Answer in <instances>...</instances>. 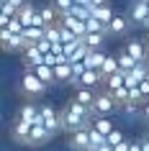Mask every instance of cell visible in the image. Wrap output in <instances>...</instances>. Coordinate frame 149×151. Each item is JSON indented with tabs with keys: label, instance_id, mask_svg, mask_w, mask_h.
Masks as SVG:
<instances>
[{
	"label": "cell",
	"instance_id": "603a6c76",
	"mask_svg": "<svg viewBox=\"0 0 149 151\" xmlns=\"http://www.w3.org/2000/svg\"><path fill=\"white\" fill-rule=\"evenodd\" d=\"M33 72H36V74H39V80H41V82H47V85L57 82L54 67H49V64H39V67H33Z\"/></svg>",
	"mask_w": 149,
	"mask_h": 151
},
{
	"label": "cell",
	"instance_id": "9a60e30c",
	"mask_svg": "<svg viewBox=\"0 0 149 151\" xmlns=\"http://www.w3.org/2000/svg\"><path fill=\"white\" fill-rule=\"evenodd\" d=\"M90 126H93L98 133H103V136H108L110 131H116V123L110 120V115H98V118H93Z\"/></svg>",
	"mask_w": 149,
	"mask_h": 151
},
{
	"label": "cell",
	"instance_id": "d6986e66",
	"mask_svg": "<svg viewBox=\"0 0 149 151\" xmlns=\"http://www.w3.org/2000/svg\"><path fill=\"white\" fill-rule=\"evenodd\" d=\"M23 39L28 41V46H31V44H39L41 39H47V28H44V26H28L23 31Z\"/></svg>",
	"mask_w": 149,
	"mask_h": 151
},
{
	"label": "cell",
	"instance_id": "74e56055",
	"mask_svg": "<svg viewBox=\"0 0 149 151\" xmlns=\"http://www.w3.org/2000/svg\"><path fill=\"white\" fill-rule=\"evenodd\" d=\"M95 151H113V146H110V143H103L100 149H95Z\"/></svg>",
	"mask_w": 149,
	"mask_h": 151
},
{
	"label": "cell",
	"instance_id": "4fadbf2b",
	"mask_svg": "<svg viewBox=\"0 0 149 151\" xmlns=\"http://www.w3.org/2000/svg\"><path fill=\"white\" fill-rule=\"evenodd\" d=\"M105 59H108V54L103 51V49H90V54H87L85 59V67L87 69H103V64H105Z\"/></svg>",
	"mask_w": 149,
	"mask_h": 151
},
{
	"label": "cell",
	"instance_id": "cb8c5ba5",
	"mask_svg": "<svg viewBox=\"0 0 149 151\" xmlns=\"http://www.w3.org/2000/svg\"><path fill=\"white\" fill-rule=\"evenodd\" d=\"M105 90H118V87H126V72H116V74H110V77H105Z\"/></svg>",
	"mask_w": 149,
	"mask_h": 151
},
{
	"label": "cell",
	"instance_id": "d6a6232c",
	"mask_svg": "<svg viewBox=\"0 0 149 151\" xmlns=\"http://www.w3.org/2000/svg\"><path fill=\"white\" fill-rule=\"evenodd\" d=\"M139 90H141V95H144V100H149V80L139 82Z\"/></svg>",
	"mask_w": 149,
	"mask_h": 151
},
{
	"label": "cell",
	"instance_id": "e0dca14e",
	"mask_svg": "<svg viewBox=\"0 0 149 151\" xmlns=\"http://www.w3.org/2000/svg\"><path fill=\"white\" fill-rule=\"evenodd\" d=\"M129 23H131V21H129L126 16H118V13H116V16H113V21L108 23V33H110V36H121V33H126Z\"/></svg>",
	"mask_w": 149,
	"mask_h": 151
},
{
	"label": "cell",
	"instance_id": "7c38bea8",
	"mask_svg": "<svg viewBox=\"0 0 149 151\" xmlns=\"http://www.w3.org/2000/svg\"><path fill=\"white\" fill-rule=\"evenodd\" d=\"M23 64H26V69H33V67L44 64V51H41L36 44H31V46L23 51Z\"/></svg>",
	"mask_w": 149,
	"mask_h": 151
},
{
	"label": "cell",
	"instance_id": "d4e9b609",
	"mask_svg": "<svg viewBox=\"0 0 149 151\" xmlns=\"http://www.w3.org/2000/svg\"><path fill=\"white\" fill-rule=\"evenodd\" d=\"M54 74H57V82H72V64L70 62H62L54 67Z\"/></svg>",
	"mask_w": 149,
	"mask_h": 151
},
{
	"label": "cell",
	"instance_id": "52a82bcc",
	"mask_svg": "<svg viewBox=\"0 0 149 151\" xmlns=\"http://www.w3.org/2000/svg\"><path fill=\"white\" fill-rule=\"evenodd\" d=\"M147 18H149V3H147V0H134L131 10H129V21L144 26V23H147Z\"/></svg>",
	"mask_w": 149,
	"mask_h": 151
},
{
	"label": "cell",
	"instance_id": "4dcf8cb0",
	"mask_svg": "<svg viewBox=\"0 0 149 151\" xmlns=\"http://www.w3.org/2000/svg\"><path fill=\"white\" fill-rule=\"evenodd\" d=\"M110 95H113V100L118 103V108L124 103H129V87H118V90H110Z\"/></svg>",
	"mask_w": 149,
	"mask_h": 151
},
{
	"label": "cell",
	"instance_id": "ba28073f",
	"mask_svg": "<svg viewBox=\"0 0 149 151\" xmlns=\"http://www.w3.org/2000/svg\"><path fill=\"white\" fill-rule=\"evenodd\" d=\"M70 149L72 151H90V128L70 133Z\"/></svg>",
	"mask_w": 149,
	"mask_h": 151
},
{
	"label": "cell",
	"instance_id": "2e32d148",
	"mask_svg": "<svg viewBox=\"0 0 149 151\" xmlns=\"http://www.w3.org/2000/svg\"><path fill=\"white\" fill-rule=\"evenodd\" d=\"M36 13H39V8H36V5H31V3H26L23 8H18V16H16V18L26 26V28H28V26H33V18H36Z\"/></svg>",
	"mask_w": 149,
	"mask_h": 151
},
{
	"label": "cell",
	"instance_id": "8992f818",
	"mask_svg": "<svg viewBox=\"0 0 149 151\" xmlns=\"http://www.w3.org/2000/svg\"><path fill=\"white\" fill-rule=\"evenodd\" d=\"M126 51L136 59V62H149V44L141 39H129V44H126Z\"/></svg>",
	"mask_w": 149,
	"mask_h": 151
},
{
	"label": "cell",
	"instance_id": "5b68a950",
	"mask_svg": "<svg viewBox=\"0 0 149 151\" xmlns=\"http://www.w3.org/2000/svg\"><path fill=\"white\" fill-rule=\"evenodd\" d=\"M31 128H33V123H26V120L16 118V120H13V126H10V138H13L16 143H23V146H28Z\"/></svg>",
	"mask_w": 149,
	"mask_h": 151
},
{
	"label": "cell",
	"instance_id": "277c9868",
	"mask_svg": "<svg viewBox=\"0 0 149 151\" xmlns=\"http://www.w3.org/2000/svg\"><path fill=\"white\" fill-rule=\"evenodd\" d=\"M0 46H3V51H26L28 49V41L23 36H16V33L0 28Z\"/></svg>",
	"mask_w": 149,
	"mask_h": 151
},
{
	"label": "cell",
	"instance_id": "484cf974",
	"mask_svg": "<svg viewBox=\"0 0 149 151\" xmlns=\"http://www.w3.org/2000/svg\"><path fill=\"white\" fill-rule=\"evenodd\" d=\"M116 72H121V67H118V56L108 54V59H105V64H103V69H100L103 80H105V77H110V74H116Z\"/></svg>",
	"mask_w": 149,
	"mask_h": 151
},
{
	"label": "cell",
	"instance_id": "30bf717a",
	"mask_svg": "<svg viewBox=\"0 0 149 151\" xmlns=\"http://www.w3.org/2000/svg\"><path fill=\"white\" fill-rule=\"evenodd\" d=\"M147 72H149V62H139L126 74V87H139V82L147 80Z\"/></svg>",
	"mask_w": 149,
	"mask_h": 151
},
{
	"label": "cell",
	"instance_id": "ffe728a7",
	"mask_svg": "<svg viewBox=\"0 0 149 151\" xmlns=\"http://www.w3.org/2000/svg\"><path fill=\"white\" fill-rule=\"evenodd\" d=\"M93 16L98 21H103V23H110L113 16H116V10L110 8V3H105V5H93Z\"/></svg>",
	"mask_w": 149,
	"mask_h": 151
},
{
	"label": "cell",
	"instance_id": "9c48e42d",
	"mask_svg": "<svg viewBox=\"0 0 149 151\" xmlns=\"http://www.w3.org/2000/svg\"><path fill=\"white\" fill-rule=\"evenodd\" d=\"M52 136H57V133H52L44 123H33L31 136H28V146H41V143H47Z\"/></svg>",
	"mask_w": 149,
	"mask_h": 151
},
{
	"label": "cell",
	"instance_id": "1f68e13d",
	"mask_svg": "<svg viewBox=\"0 0 149 151\" xmlns=\"http://www.w3.org/2000/svg\"><path fill=\"white\" fill-rule=\"evenodd\" d=\"M124 141H126L124 131H118V128H116V131H110V133H108V143H110V146H118V143H124Z\"/></svg>",
	"mask_w": 149,
	"mask_h": 151
},
{
	"label": "cell",
	"instance_id": "ee69618b",
	"mask_svg": "<svg viewBox=\"0 0 149 151\" xmlns=\"http://www.w3.org/2000/svg\"><path fill=\"white\" fill-rule=\"evenodd\" d=\"M147 141H149V133H147Z\"/></svg>",
	"mask_w": 149,
	"mask_h": 151
},
{
	"label": "cell",
	"instance_id": "d590c367",
	"mask_svg": "<svg viewBox=\"0 0 149 151\" xmlns=\"http://www.w3.org/2000/svg\"><path fill=\"white\" fill-rule=\"evenodd\" d=\"M129 151H144V146H141V141H131V146H129Z\"/></svg>",
	"mask_w": 149,
	"mask_h": 151
},
{
	"label": "cell",
	"instance_id": "83f0119b",
	"mask_svg": "<svg viewBox=\"0 0 149 151\" xmlns=\"http://www.w3.org/2000/svg\"><path fill=\"white\" fill-rule=\"evenodd\" d=\"M103 143H108V136H103V133H98L93 126H90V151H95V149H100Z\"/></svg>",
	"mask_w": 149,
	"mask_h": 151
},
{
	"label": "cell",
	"instance_id": "3957f363",
	"mask_svg": "<svg viewBox=\"0 0 149 151\" xmlns=\"http://www.w3.org/2000/svg\"><path fill=\"white\" fill-rule=\"evenodd\" d=\"M21 90H23L26 95H41V92L47 90V82H41L39 74L33 69H26L23 77H21Z\"/></svg>",
	"mask_w": 149,
	"mask_h": 151
},
{
	"label": "cell",
	"instance_id": "f546056e",
	"mask_svg": "<svg viewBox=\"0 0 149 151\" xmlns=\"http://www.w3.org/2000/svg\"><path fill=\"white\" fill-rule=\"evenodd\" d=\"M52 5L59 10V16H70L75 8V0H52Z\"/></svg>",
	"mask_w": 149,
	"mask_h": 151
},
{
	"label": "cell",
	"instance_id": "7402d4cb",
	"mask_svg": "<svg viewBox=\"0 0 149 151\" xmlns=\"http://www.w3.org/2000/svg\"><path fill=\"white\" fill-rule=\"evenodd\" d=\"M95 97H98V95L93 92V87H77V92H75V100L82 103V105H87V108H93Z\"/></svg>",
	"mask_w": 149,
	"mask_h": 151
},
{
	"label": "cell",
	"instance_id": "f1b7e54d",
	"mask_svg": "<svg viewBox=\"0 0 149 151\" xmlns=\"http://www.w3.org/2000/svg\"><path fill=\"white\" fill-rule=\"evenodd\" d=\"M121 113H124L126 118H136V115H141V103H124L121 105Z\"/></svg>",
	"mask_w": 149,
	"mask_h": 151
},
{
	"label": "cell",
	"instance_id": "b9f144b4",
	"mask_svg": "<svg viewBox=\"0 0 149 151\" xmlns=\"http://www.w3.org/2000/svg\"><path fill=\"white\" fill-rule=\"evenodd\" d=\"M144 41H147V44H149V28H147V36H144Z\"/></svg>",
	"mask_w": 149,
	"mask_h": 151
},
{
	"label": "cell",
	"instance_id": "7a4b0ae2",
	"mask_svg": "<svg viewBox=\"0 0 149 151\" xmlns=\"http://www.w3.org/2000/svg\"><path fill=\"white\" fill-rule=\"evenodd\" d=\"M41 123H44L52 133L64 131V126H62V113L57 110L54 105H41Z\"/></svg>",
	"mask_w": 149,
	"mask_h": 151
},
{
	"label": "cell",
	"instance_id": "ab89813d",
	"mask_svg": "<svg viewBox=\"0 0 149 151\" xmlns=\"http://www.w3.org/2000/svg\"><path fill=\"white\" fill-rule=\"evenodd\" d=\"M90 3H93V5H105L108 0H90Z\"/></svg>",
	"mask_w": 149,
	"mask_h": 151
},
{
	"label": "cell",
	"instance_id": "f35d334b",
	"mask_svg": "<svg viewBox=\"0 0 149 151\" xmlns=\"http://www.w3.org/2000/svg\"><path fill=\"white\" fill-rule=\"evenodd\" d=\"M75 5H93L90 0H75Z\"/></svg>",
	"mask_w": 149,
	"mask_h": 151
},
{
	"label": "cell",
	"instance_id": "ac0fdd59",
	"mask_svg": "<svg viewBox=\"0 0 149 151\" xmlns=\"http://www.w3.org/2000/svg\"><path fill=\"white\" fill-rule=\"evenodd\" d=\"M103 82V74L98 69H87L82 77H80V82H77V87H98Z\"/></svg>",
	"mask_w": 149,
	"mask_h": 151
},
{
	"label": "cell",
	"instance_id": "8d00e7d4",
	"mask_svg": "<svg viewBox=\"0 0 149 151\" xmlns=\"http://www.w3.org/2000/svg\"><path fill=\"white\" fill-rule=\"evenodd\" d=\"M8 3H13L16 8H23V5H26V3H28V0H8Z\"/></svg>",
	"mask_w": 149,
	"mask_h": 151
},
{
	"label": "cell",
	"instance_id": "e575fe53",
	"mask_svg": "<svg viewBox=\"0 0 149 151\" xmlns=\"http://www.w3.org/2000/svg\"><path fill=\"white\" fill-rule=\"evenodd\" d=\"M129 146H131V141H124V143H118V146H113V151H129Z\"/></svg>",
	"mask_w": 149,
	"mask_h": 151
},
{
	"label": "cell",
	"instance_id": "6da1fadb",
	"mask_svg": "<svg viewBox=\"0 0 149 151\" xmlns=\"http://www.w3.org/2000/svg\"><path fill=\"white\" fill-rule=\"evenodd\" d=\"M93 118H98V115H113V113L118 110V103L113 100V95H110L108 90L105 92H98V97H95V103H93Z\"/></svg>",
	"mask_w": 149,
	"mask_h": 151
},
{
	"label": "cell",
	"instance_id": "5bb4252c",
	"mask_svg": "<svg viewBox=\"0 0 149 151\" xmlns=\"http://www.w3.org/2000/svg\"><path fill=\"white\" fill-rule=\"evenodd\" d=\"M59 23H62L64 28L75 31L77 36H85V33H87V23H85V21H80V18H75V16H62V18H59Z\"/></svg>",
	"mask_w": 149,
	"mask_h": 151
},
{
	"label": "cell",
	"instance_id": "f6af8a7d",
	"mask_svg": "<svg viewBox=\"0 0 149 151\" xmlns=\"http://www.w3.org/2000/svg\"><path fill=\"white\" fill-rule=\"evenodd\" d=\"M147 3H149V0H147Z\"/></svg>",
	"mask_w": 149,
	"mask_h": 151
},
{
	"label": "cell",
	"instance_id": "44dd1931",
	"mask_svg": "<svg viewBox=\"0 0 149 151\" xmlns=\"http://www.w3.org/2000/svg\"><path fill=\"white\" fill-rule=\"evenodd\" d=\"M116 56H118V67H121V72H126V74H129V72H131L134 67L139 64V62H136V59H134L131 54H129V51H126V49H121V51H118Z\"/></svg>",
	"mask_w": 149,
	"mask_h": 151
},
{
	"label": "cell",
	"instance_id": "4316f807",
	"mask_svg": "<svg viewBox=\"0 0 149 151\" xmlns=\"http://www.w3.org/2000/svg\"><path fill=\"white\" fill-rule=\"evenodd\" d=\"M82 39H85V44H87L90 49H103V41H105V33H85Z\"/></svg>",
	"mask_w": 149,
	"mask_h": 151
},
{
	"label": "cell",
	"instance_id": "836d02e7",
	"mask_svg": "<svg viewBox=\"0 0 149 151\" xmlns=\"http://www.w3.org/2000/svg\"><path fill=\"white\" fill-rule=\"evenodd\" d=\"M141 118H144V120L149 123V100H147L144 105H141Z\"/></svg>",
	"mask_w": 149,
	"mask_h": 151
},
{
	"label": "cell",
	"instance_id": "8fae6325",
	"mask_svg": "<svg viewBox=\"0 0 149 151\" xmlns=\"http://www.w3.org/2000/svg\"><path fill=\"white\" fill-rule=\"evenodd\" d=\"M16 118L26 120V123H41V108H36L33 103H23L21 108H18Z\"/></svg>",
	"mask_w": 149,
	"mask_h": 151
},
{
	"label": "cell",
	"instance_id": "60d3db41",
	"mask_svg": "<svg viewBox=\"0 0 149 151\" xmlns=\"http://www.w3.org/2000/svg\"><path fill=\"white\" fill-rule=\"evenodd\" d=\"M141 146H144V151H149V141H147V138L141 141Z\"/></svg>",
	"mask_w": 149,
	"mask_h": 151
},
{
	"label": "cell",
	"instance_id": "7bdbcfd3",
	"mask_svg": "<svg viewBox=\"0 0 149 151\" xmlns=\"http://www.w3.org/2000/svg\"><path fill=\"white\" fill-rule=\"evenodd\" d=\"M147 80H149V72H147Z\"/></svg>",
	"mask_w": 149,
	"mask_h": 151
}]
</instances>
